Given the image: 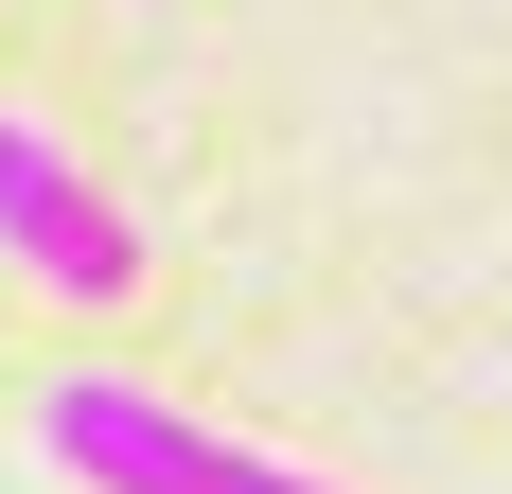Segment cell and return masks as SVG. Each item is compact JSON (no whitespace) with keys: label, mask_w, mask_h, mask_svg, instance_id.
Listing matches in <instances>:
<instances>
[{"label":"cell","mask_w":512,"mask_h":494,"mask_svg":"<svg viewBox=\"0 0 512 494\" xmlns=\"http://www.w3.org/2000/svg\"><path fill=\"white\" fill-rule=\"evenodd\" d=\"M36 459L89 477V494H336V477H301V459L195 424V406L124 389V371H53V389H36Z\"/></svg>","instance_id":"6da1fadb"},{"label":"cell","mask_w":512,"mask_h":494,"mask_svg":"<svg viewBox=\"0 0 512 494\" xmlns=\"http://www.w3.org/2000/svg\"><path fill=\"white\" fill-rule=\"evenodd\" d=\"M0 265H36L53 300H142V230H124V195L53 142V124H18V106H0Z\"/></svg>","instance_id":"7a4b0ae2"}]
</instances>
